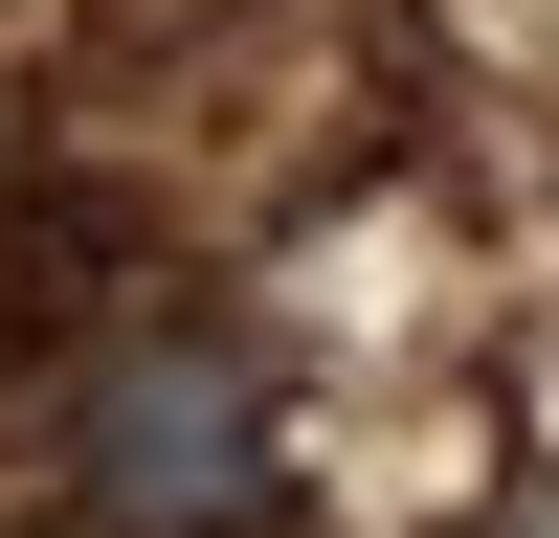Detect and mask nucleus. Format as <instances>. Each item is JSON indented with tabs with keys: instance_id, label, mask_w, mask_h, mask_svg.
<instances>
[{
	"instance_id": "1",
	"label": "nucleus",
	"mask_w": 559,
	"mask_h": 538,
	"mask_svg": "<svg viewBox=\"0 0 559 538\" xmlns=\"http://www.w3.org/2000/svg\"><path fill=\"white\" fill-rule=\"evenodd\" d=\"M68 471H90L112 538H292V426H269V359H247V337H134V359H90Z\"/></svg>"
},
{
	"instance_id": "2",
	"label": "nucleus",
	"mask_w": 559,
	"mask_h": 538,
	"mask_svg": "<svg viewBox=\"0 0 559 538\" xmlns=\"http://www.w3.org/2000/svg\"><path fill=\"white\" fill-rule=\"evenodd\" d=\"M515 538H559V516H515Z\"/></svg>"
}]
</instances>
